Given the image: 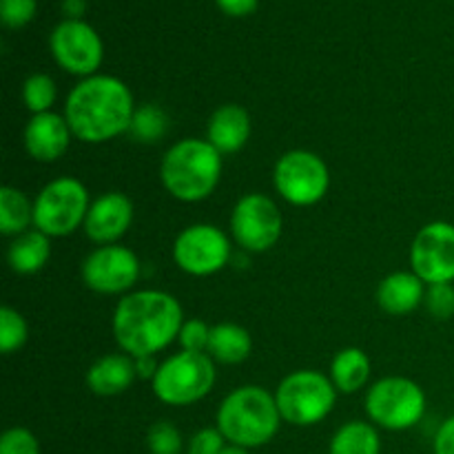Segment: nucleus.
Segmentation results:
<instances>
[{
    "instance_id": "28",
    "label": "nucleus",
    "mask_w": 454,
    "mask_h": 454,
    "mask_svg": "<svg viewBox=\"0 0 454 454\" xmlns=\"http://www.w3.org/2000/svg\"><path fill=\"white\" fill-rule=\"evenodd\" d=\"M146 446L151 454H180L182 434L171 421H155L146 434Z\"/></svg>"
},
{
    "instance_id": "23",
    "label": "nucleus",
    "mask_w": 454,
    "mask_h": 454,
    "mask_svg": "<svg viewBox=\"0 0 454 454\" xmlns=\"http://www.w3.org/2000/svg\"><path fill=\"white\" fill-rule=\"evenodd\" d=\"M381 439L371 421H346L331 439L328 454H380Z\"/></svg>"
},
{
    "instance_id": "20",
    "label": "nucleus",
    "mask_w": 454,
    "mask_h": 454,
    "mask_svg": "<svg viewBox=\"0 0 454 454\" xmlns=\"http://www.w3.org/2000/svg\"><path fill=\"white\" fill-rule=\"evenodd\" d=\"M49 257H51V238L38 229H29L27 233L13 238L7 251L9 269L18 275L38 273L47 266Z\"/></svg>"
},
{
    "instance_id": "7",
    "label": "nucleus",
    "mask_w": 454,
    "mask_h": 454,
    "mask_svg": "<svg viewBox=\"0 0 454 454\" xmlns=\"http://www.w3.org/2000/svg\"><path fill=\"white\" fill-rule=\"evenodd\" d=\"M364 406L377 428L402 433L424 419L428 402L424 388L408 377H384L368 388Z\"/></svg>"
},
{
    "instance_id": "11",
    "label": "nucleus",
    "mask_w": 454,
    "mask_h": 454,
    "mask_svg": "<svg viewBox=\"0 0 454 454\" xmlns=\"http://www.w3.org/2000/svg\"><path fill=\"white\" fill-rule=\"evenodd\" d=\"M231 260V239L213 224L186 226L173 244V262L193 278L220 273Z\"/></svg>"
},
{
    "instance_id": "25",
    "label": "nucleus",
    "mask_w": 454,
    "mask_h": 454,
    "mask_svg": "<svg viewBox=\"0 0 454 454\" xmlns=\"http://www.w3.org/2000/svg\"><path fill=\"white\" fill-rule=\"evenodd\" d=\"M168 129V118L160 106L155 105H145L140 109H136L133 114V122L129 133L136 137L137 142H146V145H153L160 137L167 133Z\"/></svg>"
},
{
    "instance_id": "21",
    "label": "nucleus",
    "mask_w": 454,
    "mask_h": 454,
    "mask_svg": "<svg viewBox=\"0 0 454 454\" xmlns=\"http://www.w3.org/2000/svg\"><path fill=\"white\" fill-rule=\"evenodd\" d=\"M371 357L355 346L340 350L331 362V381L337 393L353 395L362 390L371 380Z\"/></svg>"
},
{
    "instance_id": "16",
    "label": "nucleus",
    "mask_w": 454,
    "mask_h": 454,
    "mask_svg": "<svg viewBox=\"0 0 454 454\" xmlns=\"http://www.w3.org/2000/svg\"><path fill=\"white\" fill-rule=\"evenodd\" d=\"M71 137L74 133H71L65 115L47 111V114L31 115V120L27 122L25 149L35 162L49 164L60 160L69 151Z\"/></svg>"
},
{
    "instance_id": "38",
    "label": "nucleus",
    "mask_w": 454,
    "mask_h": 454,
    "mask_svg": "<svg viewBox=\"0 0 454 454\" xmlns=\"http://www.w3.org/2000/svg\"><path fill=\"white\" fill-rule=\"evenodd\" d=\"M222 454H251V450H247V448H238V446H226V450Z\"/></svg>"
},
{
    "instance_id": "29",
    "label": "nucleus",
    "mask_w": 454,
    "mask_h": 454,
    "mask_svg": "<svg viewBox=\"0 0 454 454\" xmlns=\"http://www.w3.org/2000/svg\"><path fill=\"white\" fill-rule=\"evenodd\" d=\"M426 309L439 322L454 317V284H433L426 291Z\"/></svg>"
},
{
    "instance_id": "6",
    "label": "nucleus",
    "mask_w": 454,
    "mask_h": 454,
    "mask_svg": "<svg viewBox=\"0 0 454 454\" xmlns=\"http://www.w3.org/2000/svg\"><path fill=\"white\" fill-rule=\"evenodd\" d=\"M275 402L282 421L297 428H309L331 415L337 402V388L331 377L322 372L295 371L279 381Z\"/></svg>"
},
{
    "instance_id": "27",
    "label": "nucleus",
    "mask_w": 454,
    "mask_h": 454,
    "mask_svg": "<svg viewBox=\"0 0 454 454\" xmlns=\"http://www.w3.org/2000/svg\"><path fill=\"white\" fill-rule=\"evenodd\" d=\"M27 335H29V326H27L25 317L12 306H3L0 309V350L3 355L20 350L25 346Z\"/></svg>"
},
{
    "instance_id": "37",
    "label": "nucleus",
    "mask_w": 454,
    "mask_h": 454,
    "mask_svg": "<svg viewBox=\"0 0 454 454\" xmlns=\"http://www.w3.org/2000/svg\"><path fill=\"white\" fill-rule=\"evenodd\" d=\"M158 362H155V357H137L136 359V371H137V377H142V380H151L153 381L155 372H158Z\"/></svg>"
},
{
    "instance_id": "24",
    "label": "nucleus",
    "mask_w": 454,
    "mask_h": 454,
    "mask_svg": "<svg viewBox=\"0 0 454 454\" xmlns=\"http://www.w3.org/2000/svg\"><path fill=\"white\" fill-rule=\"evenodd\" d=\"M34 224V202H29L20 189L3 186L0 189V233L18 238Z\"/></svg>"
},
{
    "instance_id": "17",
    "label": "nucleus",
    "mask_w": 454,
    "mask_h": 454,
    "mask_svg": "<svg viewBox=\"0 0 454 454\" xmlns=\"http://www.w3.org/2000/svg\"><path fill=\"white\" fill-rule=\"evenodd\" d=\"M251 137V115L242 105H222L207 124V140L222 155L238 153Z\"/></svg>"
},
{
    "instance_id": "33",
    "label": "nucleus",
    "mask_w": 454,
    "mask_h": 454,
    "mask_svg": "<svg viewBox=\"0 0 454 454\" xmlns=\"http://www.w3.org/2000/svg\"><path fill=\"white\" fill-rule=\"evenodd\" d=\"M229 446L224 434L217 428H202L189 439L186 454H222Z\"/></svg>"
},
{
    "instance_id": "18",
    "label": "nucleus",
    "mask_w": 454,
    "mask_h": 454,
    "mask_svg": "<svg viewBox=\"0 0 454 454\" xmlns=\"http://www.w3.org/2000/svg\"><path fill=\"white\" fill-rule=\"evenodd\" d=\"M426 286L415 273L408 270H397V273L386 275L377 288V304L386 315L402 317V315L412 313L419 309L426 300Z\"/></svg>"
},
{
    "instance_id": "14",
    "label": "nucleus",
    "mask_w": 454,
    "mask_h": 454,
    "mask_svg": "<svg viewBox=\"0 0 454 454\" xmlns=\"http://www.w3.org/2000/svg\"><path fill=\"white\" fill-rule=\"evenodd\" d=\"M49 47H51L53 58L58 65L67 71V74L82 75H96L98 67L102 65V56H105V47L89 22L84 20H65L56 25L49 38Z\"/></svg>"
},
{
    "instance_id": "2",
    "label": "nucleus",
    "mask_w": 454,
    "mask_h": 454,
    "mask_svg": "<svg viewBox=\"0 0 454 454\" xmlns=\"http://www.w3.org/2000/svg\"><path fill=\"white\" fill-rule=\"evenodd\" d=\"M133 114L131 89L115 75L82 78L65 102L71 133L87 145H102L122 136L131 129Z\"/></svg>"
},
{
    "instance_id": "5",
    "label": "nucleus",
    "mask_w": 454,
    "mask_h": 454,
    "mask_svg": "<svg viewBox=\"0 0 454 454\" xmlns=\"http://www.w3.org/2000/svg\"><path fill=\"white\" fill-rule=\"evenodd\" d=\"M215 377V366L207 353L180 350L160 364L151 390L167 406H191L211 393Z\"/></svg>"
},
{
    "instance_id": "36",
    "label": "nucleus",
    "mask_w": 454,
    "mask_h": 454,
    "mask_svg": "<svg viewBox=\"0 0 454 454\" xmlns=\"http://www.w3.org/2000/svg\"><path fill=\"white\" fill-rule=\"evenodd\" d=\"M62 12L69 20H82L87 12V0H62Z\"/></svg>"
},
{
    "instance_id": "13",
    "label": "nucleus",
    "mask_w": 454,
    "mask_h": 454,
    "mask_svg": "<svg viewBox=\"0 0 454 454\" xmlns=\"http://www.w3.org/2000/svg\"><path fill=\"white\" fill-rule=\"evenodd\" d=\"M412 273L426 284L454 282V224L430 222L421 226L411 247Z\"/></svg>"
},
{
    "instance_id": "22",
    "label": "nucleus",
    "mask_w": 454,
    "mask_h": 454,
    "mask_svg": "<svg viewBox=\"0 0 454 454\" xmlns=\"http://www.w3.org/2000/svg\"><path fill=\"white\" fill-rule=\"evenodd\" d=\"M253 340L247 328L239 324H217L211 328V341H208L207 355L224 366H235V364L247 362L251 355Z\"/></svg>"
},
{
    "instance_id": "8",
    "label": "nucleus",
    "mask_w": 454,
    "mask_h": 454,
    "mask_svg": "<svg viewBox=\"0 0 454 454\" xmlns=\"http://www.w3.org/2000/svg\"><path fill=\"white\" fill-rule=\"evenodd\" d=\"M89 207V191L82 182L69 176L56 177L35 198L34 229L49 238H67L84 226Z\"/></svg>"
},
{
    "instance_id": "4",
    "label": "nucleus",
    "mask_w": 454,
    "mask_h": 454,
    "mask_svg": "<svg viewBox=\"0 0 454 454\" xmlns=\"http://www.w3.org/2000/svg\"><path fill=\"white\" fill-rule=\"evenodd\" d=\"M222 177V153L208 140L184 137L164 153L160 180L176 200L202 202L215 191Z\"/></svg>"
},
{
    "instance_id": "3",
    "label": "nucleus",
    "mask_w": 454,
    "mask_h": 454,
    "mask_svg": "<svg viewBox=\"0 0 454 454\" xmlns=\"http://www.w3.org/2000/svg\"><path fill=\"white\" fill-rule=\"evenodd\" d=\"M215 424L229 446L253 450L273 442L282 426V415L275 395L269 390L262 386H239L222 399Z\"/></svg>"
},
{
    "instance_id": "30",
    "label": "nucleus",
    "mask_w": 454,
    "mask_h": 454,
    "mask_svg": "<svg viewBox=\"0 0 454 454\" xmlns=\"http://www.w3.org/2000/svg\"><path fill=\"white\" fill-rule=\"evenodd\" d=\"M0 454H40V442L29 428L13 426L0 437Z\"/></svg>"
},
{
    "instance_id": "15",
    "label": "nucleus",
    "mask_w": 454,
    "mask_h": 454,
    "mask_svg": "<svg viewBox=\"0 0 454 454\" xmlns=\"http://www.w3.org/2000/svg\"><path fill=\"white\" fill-rule=\"evenodd\" d=\"M133 222V204L120 191L102 193L89 207L84 220V235L100 247L115 244L129 231Z\"/></svg>"
},
{
    "instance_id": "19",
    "label": "nucleus",
    "mask_w": 454,
    "mask_h": 454,
    "mask_svg": "<svg viewBox=\"0 0 454 454\" xmlns=\"http://www.w3.org/2000/svg\"><path fill=\"white\" fill-rule=\"evenodd\" d=\"M136 359L127 353H111L96 359L87 371V388L100 397H115L136 381Z\"/></svg>"
},
{
    "instance_id": "35",
    "label": "nucleus",
    "mask_w": 454,
    "mask_h": 454,
    "mask_svg": "<svg viewBox=\"0 0 454 454\" xmlns=\"http://www.w3.org/2000/svg\"><path fill=\"white\" fill-rule=\"evenodd\" d=\"M215 3L222 12L235 18L248 16V13H253L257 9V0H215Z\"/></svg>"
},
{
    "instance_id": "34",
    "label": "nucleus",
    "mask_w": 454,
    "mask_h": 454,
    "mask_svg": "<svg viewBox=\"0 0 454 454\" xmlns=\"http://www.w3.org/2000/svg\"><path fill=\"white\" fill-rule=\"evenodd\" d=\"M433 450L434 454H454V415L448 417L437 428Z\"/></svg>"
},
{
    "instance_id": "9",
    "label": "nucleus",
    "mask_w": 454,
    "mask_h": 454,
    "mask_svg": "<svg viewBox=\"0 0 454 454\" xmlns=\"http://www.w3.org/2000/svg\"><path fill=\"white\" fill-rule=\"evenodd\" d=\"M273 186L293 207H313L328 193L331 173L317 153L293 149L275 162Z\"/></svg>"
},
{
    "instance_id": "26",
    "label": "nucleus",
    "mask_w": 454,
    "mask_h": 454,
    "mask_svg": "<svg viewBox=\"0 0 454 454\" xmlns=\"http://www.w3.org/2000/svg\"><path fill=\"white\" fill-rule=\"evenodd\" d=\"M22 100L31 115L47 114L56 102V82L47 74H31L22 84Z\"/></svg>"
},
{
    "instance_id": "10",
    "label": "nucleus",
    "mask_w": 454,
    "mask_h": 454,
    "mask_svg": "<svg viewBox=\"0 0 454 454\" xmlns=\"http://www.w3.org/2000/svg\"><path fill=\"white\" fill-rule=\"evenodd\" d=\"M284 217L278 204L264 193H248L231 213V235L248 253H264L279 242Z\"/></svg>"
},
{
    "instance_id": "1",
    "label": "nucleus",
    "mask_w": 454,
    "mask_h": 454,
    "mask_svg": "<svg viewBox=\"0 0 454 454\" xmlns=\"http://www.w3.org/2000/svg\"><path fill=\"white\" fill-rule=\"evenodd\" d=\"M182 324L180 301L155 288L127 293L114 310L115 341L133 359L155 357L168 348L180 337Z\"/></svg>"
},
{
    "instance_id": "32",
    "label": "nucleus",
    "mask_w": 454,
    "mask_h": 454,
    "mask_svg": "<svg viewBox=\"0 0 454 454\" xmlns=\"http://www.w3.org/2000/svg\"><path fill=\"white\" fill-rule=\"evenodd\" d=\"M35 16V0H0V20L12 29L29 25Z\"/></svg>"
},
{
    "instance_id": "12",
    "label": "nucleus",
    "mask_w": 454,
    "mask_h": 454,
    "mask_svg": "<svg viewBox=\"0 0 454 454\" xmlns=\"http://www.w3.org/2000/svg\"><path fill=\"white\" fill-rule=\"evenodd\" d=\"M140 260L136 253L120 244L98 247L82 262V282L89 291L100 295H124L140 279Z\"/></svg>"
},
{
    "instance_id": "31",
    "label": "nucleus",
    "mask_w": 454,
    "mask_h": 454,
    "mask_svg": "<svg viewBox=\"0 0 454 454\" xmlns=\"http://www.w3.org/2000/svg\"><path fill=\"white\" fill-rule=\"evenodd\" d=\"M177 340H180L182 350H189V353H207L208 341H211V328L202 319H189V322L182 324V331Z\"/></svg>"
}]
</instances>
